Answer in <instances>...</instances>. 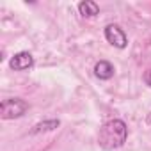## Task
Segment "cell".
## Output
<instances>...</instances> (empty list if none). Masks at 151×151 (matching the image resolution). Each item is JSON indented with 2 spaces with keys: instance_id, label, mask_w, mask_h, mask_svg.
Returning <instances> with one entry per match:
<instances>
[{
  "instance_id": "8992f818",
  "label": "cell",
  "mask_w": 151,
  "mask_h": 151,
  "mask_svg": "<svg viewBox=\"0 0 151 151\" xmlns=\"http://www.w3.org/2000/svg\"><path fill=\"white\" fill-rule=\"evenodd\" d=\"M78 11L84 18H94L98 13H100V7L96 2H93V0H84V2L78 4Z\"/></svg>"
},
{
  "instance_id": "3957f363",
  "label": "cell",
  "mask_w": 151,
  "mask_h": 151,
  "mask_svg": "<svg viewBox=\"0 0 151 151\" xmlns=\"http://www.w3.org/2000/svg\"><path fill=\"white\" fill-rule=\"evenodd\" d=\"M105 37H107V41H109L112 46H116V48H124V46L128 45L126 34L123 32V29H121L119 25H114V23H110V25L105 27Z\"/></svg>"
},
{
  "instance_id": "5b68a950",
  "label": "cell",
  "mask_w": 151,
  "mask_h": 151,
  "mask_svg": "<svg viewBox=\"0 0 151 151\" xmlns=\"http://www.w3.org/2000/svg\"><path fill=\"white\" fill-rule=\"evenodd\" d=\"M94 75L100 80H110L114 77V66L109 60H100L94 66Z\"/></svg>"
},
{
  "instance_id": "6da1fadb",
  "label": "cell",
  "mask_w": 151,
  "mask_h": 151,
  "mask_svg": "<svg viewBox=\"0 0 151 151\" xmlns=\"http://www.w3.org/2000/svg\"><path fill=\"white\" fill-rule=\"evenodd\" d=\"M126 137H128V128H126L124 121H121V119H112V121L105 123V124L100 128L98 144H100L101 149L112 151V149L121 147V146L126 142Z\"/></svg>"
},
{
  "instance_id": "7a4b0ae2",
  "label": "cell",
  "mask_w": 151,
  "mask_h": 151,
  "mask_svg": "<svg viewBox=\"0 0 151 151\" xmlns=\"http://www.w3.org/2000/svg\"><path fill=\"white\" fill-rule=\"evenodd\" d=\"M29 110V103L22 98H11L0 103V117L2 119H18Z\"/></svg>"
},
{
  "instance_id": "ba28073f",
  "label": "cell",
  "mask_w": 151,
  "mask_h": 151,
  "mask_svg": "<svg viewBox=\"0 0 151 151\" xmlns=\"http://www.w3.org/2000/svg\"><path fill=\"white\" fill-rule=\"evenodd\" d=\"M144 82L151 87V69H147V71L144 73Z\"/></svg>"
},
{
  "instance_id": "52a82bcc",
  "label": "cell",
  "mask_w": 151,
  "mask_h": 151,
  "mask_svg": "<svg viewBox=\"0 0 151 151\" xmlns=\"http://www.w3.org/2000/svg\"><path fill=\"white\" fill-rule=\"evenodd\" d=\"M59 119H48V121H41V123H37L34 128H32V135H37V133H43V132H52V130H55V128H59Z\"/></svg>"
},
{
  "instance_id": "277c9868",
  "label": "cell",
  "mask_w": 151,
  "mask_h": 151,
  "mask_svg": "<svg viewBox=\"0 0 151 151\" xmlns=\"http://www.w3.org/2000/svg\"><path fill=\"white\" fill-rule=\"evenodd\" d=\"M9 66H11V69H14V71L30 69V68L34 66V57H32L29 52H18V53L13 55V59L9 60Z\"/></svg>"
}]
</instances>
